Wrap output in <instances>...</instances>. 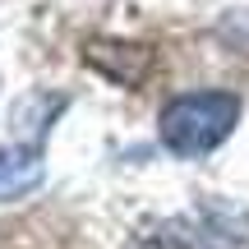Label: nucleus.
<instances>
[{"label": "nucleus", "mask_w": 249, "mask_h": 249, "mask_svg": "<svg viewBox=\"0 0 249 249\" xmlns=\"http://www.w3.org/2000/svg\"><path fill=\"white\" fill-rule=\"evenodd\" d=\"M240 124V97L235 92H180L161 107L157 134L176 157H203V152L222 148Z\"/></svg>", "instance_id": "1"}, {"label": "nucleus", "mask_w": 249, "mask_h": 249, "mask_svg": "<svg viewBox=\"0 0 249 249\" xmlns=\"http://www.w3.org/2000/svg\"><path fill=\"white\" fill-rule=\"evenodd\" d=\"M42 185V148H0V198H18Z\"/></svg>", "instance_id": "3"}, {"label": "nucleus", "mask_w": 249, "mask_h": 249, "mask_svg": "<svg viewBox=\"0 0 249 249\" xmlns=\"http://www.w3.org/2000/svg\"><path fill=\"white\" fill-rule=\"evenodd\" d=\"M139 245L143 249H245L249 245V217L240 208L203 198L189 213L148 226L139 235Z\"/></svg>", "instance_id": "2"}]
</instances>
